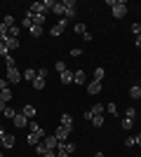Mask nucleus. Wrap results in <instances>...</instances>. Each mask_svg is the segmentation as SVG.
Here are the masks:
<instances>
[{
	"label": "nucleus",
	"instance_id": "58836bf2",
	"mask_svg": "<svg viewBox=\"0 0 141 157\" xmlns=\"http://www.w3.org/2000/svg\"><path fill=\"white\" fill-rule=\"evenodd\" d=\"M125 145H127V148H134V136H127V138H125Z\"/></svg>",
	"mask_w": 141,
	"mask_h": 157
},
{
	"label": "nucleus",
	"instance_id": "4c0bfd02",
	"mask_svg": "<svg viewBox=\"0 0 141 157\" xmlns=\"http://www.w3.org/2000/svg\"><path fill=\"white\" fill-rule=\"evenodd\" d=\"M45 150H47V148H45V145H42V143H38V145H35V152H38V155H45Z\"/></svg>",
	"mask_w": 141,
	"mask_h": 157
},
{
	"label": "nucleus",
	"instance_id": "5701e85b",
	"mask_svg": "<svg viewBox=\"0 0 141 157\" xmlns=\"http://www.w3.org/2000/svg\"><path fill=\"white\" fill-rule=\"evenodd\" d=\"M120 127H122V129H125V131H129V129H132V127H134V120L125 117V120H122V122H120Z\"/></svg>",
	"mask_w": 141,
	"mask_h": 157
},
{
	"label": "nucleus",
	"instance_id": "2f4dec72",
	"mask_svg": "<svg viewBox=\"0 0 141 157\" xmlns=\"http://www.w3.org/2000/svg\"><path fill=\"white\" fill-rule=\"evenodd\" d=\"M2 115H5V117H10V120H14V115H17V113H14V108H10V105H7L5 110H2Z\"/></svg>",
	"mask_w": 141,
	"mask_h": 157
},
{
	"label": "nucleus",
	"instance_id": "20e7f679",
	"mask_svg": "<svg viewBox=\"0 0 141 157\" xmlns=\"http://www.w3.org/2000/svg\"><path fill=\"white\" fill-rule=\"evenodd\" d=\"M21 78H24V75L17 71V66L7 68V80H10V85H17V82H21Z\"/></svg>",
	"mask_w": 141,
	"mask_h": 157
},
{
	"label": "nucleus",
	"instance_id": "ea45409f",
	"mask_svg": "<svg viewBox=\"0 0 141 157\" xmlns=\"http://www.w3.org/2000/svg\"><path fill=\"white\" fill-rule=\"evenodd\" d=\"M132 33H134V35H139V33H141V24H132Z\"/></svg>",
	"mask_w": 141,
	"mask_h": 157
},
{
	"label": "nucleus",
	"instance_id": "f3484780",
	"mask_svg": "<svg viewBox=\"0 0 141 157\" xmlns=\"http://www.w3.org/2000/svg\"><path fill=\"white\" fill-rule=\"evenodd\" d=\"M5 42H7V49H10V52H12V49H17V47L21 45L19 38H12V35H10V38H5Z\"/></svg>",
	"mask_w": 141,
	"mask_h": 157
},
{
	"label": "nucleus",
	"instance_id": "f8f14e48",
	"mask_svg": "<svg viewBox=\"0 0 141 157\" xmlns=\"http://www.w3.org/2000/svg\"><path fill=\"white\" fill-rule=\"evenodd\" d=\"M59 78H61V82H64V85H71V82L75 80V73H71V71L66 68L64 73H59Z\"/></svg>",
	"mask_w": 141,
	"mask_h": 157
},
{
	"label": "nucleus",
	"instance_id": "393cba45",
	"mask_svg": "<svg viewBox=\"0 0 141 157\" xmlns=\"http://www.w3.org/2000/svg\"><path fill=\"white\" fill-rule=\"evenodd\" d=\"M104 120H106L104 115H94V117H92V124L96 127V129H99V127H104Z\"/></svg>",
	"mask_w": 141,
	"mask_h": 157
},
{
	"label": "nucleus",
	"instance_id": "5fc2aeb1",
	"mask_svg": "<svg viewBox=\"0 0 141 157\" xmlns=\"http://www.w3.org/2000/svg\"><path fill=\"white\" fill-rule=\"evenodd\" d=\"M0 96H2V92H0Z\"/></svg>",
	"mask_w": 141,
	"mask_h": 157
},
{
	"label": "nucleus",
	"instance_id": "a878e982",
	"mask_svg": "<svg viewBox=\"0 0 141 157\" xmlns=\"http://www.w3.org/2000/svg\"><path fill=\"white\" fill-rule=\"evenodd\" d=\"M104 75H106V71H104V68H96V71H94V80H96V82H101V80H104Z\"/></svg>",
	"mask_w": 141,
	"mask_h": 157
},
{
	"label": "nucleus",
	"instance_id": "49530a36",
	"mask_svg": "<svg viewBox=\"0 0 141 157\" xmlns=\"http://www.w3.org/2000/svg\"><path fill=\"white\" fill-rule=\"evenodd\" d=\"M134 145H139V148H141V134H136V136H134Z\"/></svg>",
	"mask_w": 141,
	"mask_h": 157
},
{
	"label": "nucleus",
	"instance_id": "2eb2a0df",
	"mask_svg": "<svg viewBox=\"0 0 141 157\" xmlns=\"http://www.w3.org/2000/svg\"><path fill=\"white\" fill-rule=\"evenodd\" d=\"M129 98H134V101L141 98V85H132L129 87Z\"/></svg>",
	"mask_w": 141,
	"mask_h": 157
},
{
	"label": "nucleus",
	"instance_id": "dca6fc26",
	"mask_svg": "<svg viewBox=\"0 0 141 157\" xmlns=\"http://www.w3.org/2000/svg\"><path fill=\"white\" fill-rule=\"evenodd\" d=\"M61 127H66V129H73V117H71L68 113H64V115H61Z\"/></svg>",
	"mask_w": 141,
	"mask_h": 157
},
{
	"label": "nucleus",
	"instance_id": "473e14b6",
	"mask_svg": "<svg viewBox=\"0 0 141 157\" xmlns=\"http://www.w3.org/2000/svg\"><path fill=\"white\" fill-rule=\"evenodd\" d=\"M10 31V35L12 38H19V33H21V26H12V28H7Z\"/></svg>",
	"mask_w": 141,
	"mask_h": 157
},
{
	"label": "nucleus",
	"instance_id": "3c124183",
	"mask_svg": "<svg viewBox=\"0 0 141 157\" xmlns=\"http://www.w3.org/2000/svg\"><path fill=\"white\" fill-rule=\"evenodd\" d=\"M0 138H5V131H2V127H0Z\"/></svg>",
	"mask_w": 141,
	"mask_h": 157
},
{
	"label": "nucleus",
	"instance_id": "c03bdc74",
	"mask_svg": "<svg viewBox=\"0 0 141 157\" xmlns=\"http://www.w3.org/2000/svg\"><path fill=\"white\" fill-rule=\"evenodd\" d=\"M21 26H24V28H31L33 24H31V19H26V17H24V21H21Z\"/></svg>",
	"mask_w": 141,
	"mask_h": 157
},
{
	"label": "nucleus",
	"instance_id": "c756f323",
	"mask_svg": "<svg viewBox=\"0 0 141 157\" xmlns=\"http://www.w3.org/2000/svg\"><path fill=\"white\" fill-rule=\"evenodd\" d=\"M2 24H5L7 28H12V26H17V24H14V17H10V14H7L5 19H2Z\"/></svg>",
	"mask_w": 141,
	"mask_h": 157
},
{
	"label": "nucleus",
	"instance_id": "6e6552de",
	"mask_svg": "<svg viewBox=\"0 0 141 157\" xmlns=\"http://www.w3.org/2000/svg\"><path fill=\"white\" fill-rule=\"evenodd\" d=\"M64 7H66L64 19H71V17H75V0H64Z\"/></svg>",
	"mask_w": 141,
	"mask_h": 157
},
{
	"label": "nucleus",
	"instance_id": "37998d69",
	"mask_svg": "<svg viewBox=\"0 0 141 157\" xmlns=\"http://www.w3.org/2000/svg\"><path fill=\"white\" fill-rule=\"evenodd\" d=\"M28 129H31V131H35V129H40V124H38V122H33V120H31V122H28Z\"/></svg>",
	"mask_w": 141,
	"mask_h": 157
},
{
	"label": "nucleus",
	"instance_id": "bb28decb",
	"mask_svg": "<svg viewBox=\"0 0 141 157\" xmlns=\"http://www.w3.org/2000/svg\"><path fill=\"white\" fill-rule=\"evenodd\" d=\"M73 31L78 33V35H82V33L87 31V26H85V24H80V21H78V24H75V26H73Z\"/></svg>",
	"mask_w": 141,
	"mask_h": 157
},
{
	"label": "nucleus",
	"instance_id": "f03ea898",
	"mask_svg": "<svg viewBox=\"0 0 141 157\" xmlns=\"http://www.w3.org/2000/svg\"><path fill=\"white\" fill-rule=\"evenodd\" d=\"M66 26H68V19H59V21L52 26V38H59L61 33L66 31Z\"/></svg>",
	"mask_w": 141,
	"mask_h": 157
},
{
	"label": "nucleus",
	"instance_id": "423d86ee",
	"mask_svg": "<svg viewBox=\"0 0 141 157\" xmlns=\"http://www.w3.org/2000/svg\"><path fill=\"white\" fill-rule=\"evenodd\" d=\"M40 143L45 145L47 150H57V145H59V138H57V136H45Z\"/></svg>",
	"mask_w": 141,
	"mask_h": 157
},
{
	"label": "nucleus",
	"instance_id": "7ed1b4c3",
	"mask_svg": "<svg viewBox=\"0 0 141 157\" xmlns=\"http://www.w3.org/2000/svg\"><path fill=\"white\" fill-rule=\"evenodd\" d=\"M125 14H127V2H125V0H118V5L113 7V17L115 19H122Z\"/></svg>",
	"mask_w": 141,
	"mask_h": 157
},
{
	"label": "nucleus",
	"instance_id": "4468645a",
	"mask_svg": "<svg viewBox=\"0 0 141 157\" xmlns=\"http://www.w3.org/2000/svg\"><path fill=\"white\" fill-rule=\"evenodd\" d=\"M52 14H59L61 19H64V14H66V7H64V2H57V0H54V5H52Z\"/></svg>",
	"mask_w": 141,
	"mask_h": 157
},
{
	"label": "nucleus",
	"instance_id": "1a4fd4ad",
	"mask_svg": "<svg viewBox=\"0 0 141 157\" xmlns=\"http://www.w3.org/2000/svg\"><path fill=\"white\" fill-rule=\"evenodd\" d=\"M54 136H57V138H59V141H66V138L68 136H71V129H66V127H57V131H54Z\"/></svg>",
	"mask_w": 141,
	"mask_h": 157
},
{
	"label": "nucleus",
	"instance_id": "6ab92c4d",
	"mask_svg": "<svg viewBox=\"0 0 141 157\" xmlns=\"http://www.w3.org/2000/svg\"><path fill=\"white\" fill-rule=\"evenodd\" d=\"M21 75H24V80H31V82H33V80L38 78V71H33V68H26Z\"/></svg>",
	"mask_w": 141,
	"mask_h": 157
},
{
	"label": "nucleus",
	"instance_id": "72a5a7b5",
	"mask_svg": "<svg viewBox=\"0 0 141 157\" xmlns=\"http://www.w3.org/2000/svg\"><path fill=\"white\" fill-rule=\"evenodd\" d=\"M106 108H108V115H118V108H115V103H113V101H108V105H106Z\"/></svg>",
	"mask_w": 141,
	"mask_h": 157
},
{
	"label": "nucleus",
	"instance_id": "ddd939ff",
	"mask_svg": "<svg viewBox=\"0 0 141 157\" xmlns=\"http://www.w3.org/2000/svg\"><path fill=\"white\" fill-rule=\"evenodd\" d=\"M33 14H47V7H45V2H33V5L28 7Z\"/></svg>",
	"mask_w": 141,
	"mask_h": 157
},
{
	"label": "nucleus",
	"instance_id": "09e8293b",
	"mask_svg": "<svg viewBox=\"0 0 141 157\" xmlns=\"http://www.w3.org/2000/svg\"><path fill=\"white\" fill-rule=\"evenodd\" d=\"M136 47H141V33L136 35Z\"/></svg>",
	"mask_w": 141,
	"mask_h": 157
},
{
	"label": "nucleus",
	"instance_id": "de8ad7c7",
	"mask_svg": "<svg viewBox=\"0 0 141 157\" xmlns=\"http://www.w3.org/2000/svg\"><path fill=\"white\" fill-rule=\"evenodd\" d=\"M5 108H7V103H5V101H2V98H0V113L5 110Z\"/></svg>",
	"mask_w": 141,
	"mask_h": 157
},
{
	"label": "nucleus",
	"instance_id": "aec40b11",
	"mask_svg": "<svg viewBox=\"0 0 141 157\" xmlns=\"http://www.w3.org/2000/svg\"><path fill=\"white\" fill-rule=\"evenodd\" d=\"M2 148H14V136H10V134H5V138H2Z\"/></svg>",
	"mask_w": 141,
	"mask_h": 157
},
{
	"label": "nucleus",
	"instance_id": "cd10ccee",
	"mask_svg": "<svg viewBox=\"0 0 141 157\" xmlns=\"http://www.w3.org/2000/svg\"><path fill=\"white\" fill-rule=\"evenodd\" d=\"M10 54V49H7V42L5 40H0V56H7Z\"/></svg>",
	"mask_w": 141,
	"mask_h": 157
},
{
	"label": "nucleus",
	"instance_id": "412c9836",
	"mask_svg": "<svg viewBox=\"0 0 141 157\" xmlns=\"http://www.w3.org/2000/svg\"><path fill=\"white\" fill-rule=\"evenodd\" d=\"M28 33H31V38H40V35H42V26H35V24H33V26L28 28Z\"/></svg>",
	"mask_w": 141,
	"mask_h": 157
},
{
	"label": "nucleus",
	"instance_id": "7c9ffc66",
	"mask_svg": "<svg viewBox=\"0 0 141 157\" xmlns=\"http://www.w3.org/2000/svg\"><path fill=\"white\" fill-rule=\"evenodd\" d=\"M0 98H2L5 103H7V101H12V89H2V96H0Z\"/></svg>",
	"mask_w": 141,
	"mask_h": 157
},
{
	"label": "nucleus",
	"instance_id": "f704fd0d",
	"mask_svg": "<svg viewBox=\"0 0 141 157\" xmlns=\"http://www.w3.org/2000/svg\"><path fill=\"white\" fill-rule=\"evenodd\" d=\"M54 68H57L59 73H64V71H66V61H57V63H54Z\"/></svg>",
	"mask_w": 141,
	"mask_h": 157
},
{
	"label": "nucleus",
	"instance_id": "4be33fe9",
	"mask_svg": "<svg viewBox=\"0 0 141 157\" xmlns=\"http://www.w3.org/2000/svg\"><path fill=\"white\" fill-rule=\"evenodd\" d=\"M104 110H106V105H104V103H94L92 105V115H104Z\"/></svg>",
	"mask_w": 141,
	"mask_h": 157
},
{
	"label": "nucleus",
	"instance_id": "864d4df0",
	"mask_svg": "<svg viewBox=\"0 0 141 157\" xmlns=\"http://www.w3.org/2000/svg\"><path fill=\"white\" fill-rule=\"evenodd\" d=\"M0 157H5V155H2V152H0Z\"/></svg>",
	"mask_w": 141,
	"mask_h": 157
},
{
	"label": "nucleus",
	"instance_id": "c85d7f7f",
	"mask_svg": "<svg viewBox=\"0 0 141 157\" xmlns=\"http://www.w3.org/2000/svg\"><path fill=\"white\" fill-rule=\"evenodd\" d=\"M125 117H129V120H134V117H136V108H134V105H129V108H127Z\"/></svg>",
	"mask_w": 141,
	"mask_h": 157
},
{
	"label": "nucleus",
	"instance_id": "8fccbe9b",
	"mask_svg": "<svg viewBox=\"0 0 141 157\" xmlns=\"http://www.w3.org/2000/svg\"><path fill=\"white\" fill-rule=\"evenodd\" d=\"M94 157H106V155H104V152H94Z\"/></svg>",
	"mask_w": 141,
	"mask_h": 157
},
{
	"label": "nucleus",
	"instance_id": "a19ab883",
	"mask_svg": "<svg viewBox=\"0 0 141 157\" xmlns=\"http://www.w3.org/2000/svg\"><path fill=\"white\" fill-rule=\"evenodd\" d=\"M82 40H85V42H92V33L85 31V33H82Z\"/></svg>",
	"mask_w": 141,
	"mask_h": 157
},
{
	"label": "nucleus",
	"instance_id": "a211bd4d",
	"mask_svg": "<svg viewBox=\"0 0 141 157\" xmlns=\"http://www.w3.org/2000/svg\"><path fill=\"white\" fill-rule=\"evenodd\" d=\"M75 85H85L87 82V75H85V71H75Z\"/></svg>",
	"mask_w": 141,
	"mask_h": 157
},
{
	"label": "nucleus",
	"instance_id": "e433bc0d",
	"mask_svg": "<svg viewBox=\"0 0 141 157\" xmlns=\"http://www.w3.org/2000/svg\"><path fill=\"white\" fill-rule=\"evenodd\" d=\"M57 157H71V155H68V152L64 150V148H61V145H57Z\"/></svg>",
	"mask_w": 141,
	"mask_h": 157
},
{
	"label": "nucleus",
	"instance_id": "79ce46f5",
	"mask_svg": "<svg viewBox=\"0 0 141 157\" xmlns=\"http://www.w3.org/2000/svg\"><path fill=\"white\" fill-rule=\"evenodd\" d=\"M80 54H82L80 47H73V49H71V56H80Z\"/></svg>",
	"mask_w": 141,
	"mask_h": 157
},
{
	"label": "nucleus",
	"instance_id": "39448f33",
	"mask_svg": "<svg viewBox=\"0 0 141 157\" xmlns=\"http://www.w3.org/2000/svg\"><path fill=\"white\" fill-rule=\"evenodd\" d=\"M12 122H14V127H19V129H24V127H28V122H31V120H28L26 115H24V113H17Z\"/></svg>",
	"mask_w": 141,
	"mask_h": 157
},
{
	"label": "nucleus",
	"instance_id": "0eeeda50",
	"mask_svg": "<svg viewBox=\"0 0 141 157\" xmlns=\"http://www.w3.org/2000/svg\"><path fill=\"white\" fill-rule=\"evenodd\" d=\"M26 19H31V24H35V26H42V24H45V14H33L31 10H28Z\"/></svg>",
	"mask_w": 141,
	"mask_h": 157
},
{
	"label": "nucleus",
	"instance_id": "603ef678",
	"mask_svg": "<svg viewBox=\"0 0 141 157\" xmlns=\"http://www.w3.org/2000/svg\"><path fill=\"white\" fill-rule=\"evenodd\" d=\"M0 148H2V138H0Z\"/></svg>",
	"mask_w": 141,
	"mask_h": 157
},
{
	"label": "nucleus",
	"instance_id": "9d476101",
	"mask_svg": "<svg viewBox=\"0 0 141 157\" xmlns=\"http://www.w3.org/2000/svg\"><path fill=\"white\" fill-rule=\"evenodd\" d=\"M21 113H24V115H26L28 120H33L35 115H38V108H35L33 103H26V105H24V110H21Z\"/></svg>",
	"mask_w": 141,
	"mask_h": 157
},
{
	"label": "nucleus",
	"instance_id": "b1692460",
	"mask_svg": "<svg viewBox=\"0 0 141 157\" xmlns=\"http://www.w3.org/2000/svg\"><path fill=\"white\" fill-rule=\"evenodd\" d=\"M33 89H38V92H40V89H45V78H35V80H33Z\"/></svg>",
	"mask_w": 141,
	"mask_h": 157
},
{
	"label": "nucleus",
	"instance_id": "a18cd8bd",
	"mask_svg": "<svg viewBox=\"0 0 141 157\" xmlns=\"http://www.w3.org/2000/svg\"><path fill=\"white\" fill-rule=\"evenodd\" d=\"M38 78H47V68H40V71H38Z\"/></svg>",
	"mask_w": 141,
	"mask_h": 157
},
{
	"label": "nucleus",
	"instance_id": "f257e3e1",
	"mask_svg": "<svg viewBox=\"0 0 141 157\" xmlns=\"http://www.w3.org/2000/svg\"><path fill=\"white\" fill-rule=\"evenodd\" d=\"M45 136H47V134H45V129H42V127H40V129H35V131H31V134H28L26 143L31 145V148H35V145L40 143V141H42V138H45Z\"/></svg>",
	"mask_w": 141,
	"mask_h": 157
},
{
	"label": "nucleus",
	"instance_id": "c9c22d12",
	"mask_svg": "<svg viewBox=\"0 0 141 157\" xmlns=\"http://www.w3.org/2000/svg\"><path fill=\"white\" fill-rule=\"evenodd\" d=\"M2 89H10V80L7 78H0V92H2Z\"/></svg>",
	"mask_w": 141,
	"mask_h": 157
},
{
	"label": "nucleus",
	"instance_id": "9b49d317",
	"mask_svg": "<svg viewBox=\"0 0 141 157\" xmlns=\"http://www.w3.org/2000/svg\"><path fill=\"white\" fill-rule=\"evenodd\" d=\"M101 92V82H96V80H92V82H87V94H92V96H96V94Z\"/></svg>",
	"mask_w": 141,
	"mask_h": 157
}]
</instances>
